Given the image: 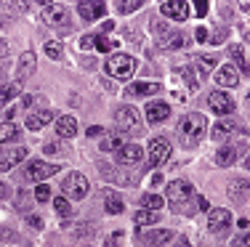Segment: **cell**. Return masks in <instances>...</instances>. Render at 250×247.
<instances>
[{"mask_svg":"<svg viewBox=\"0 0 250 247\" xmlns=\"http://www.w3.org/2000/svg\"><path fill=\"white\" fill-rule=\"evenodd\" d=\"M205 128H208L205 117H202L200 112H194V114H187L181 122H178V136L184 138L187 146H192L194 141H200L202 136H205Z\"/></svg>","mask_w":250,"mask_h":247,"instance_id":"6da1fadb","label":"cell"},{"mask_svg":"<svg viewBox=\"0 0 250 247\" xmlns=\"http://www.w3.org/2000/svg\"><path fill=\"white\" fill-rule=\"evenodd\" d=\"M106 72L117 80H128L130 75L136 72V58L128 56V54H115L106 61Z\"/></svg>","mask_w":250,"mask_h":247,"instance_id":"7a4b0ae2","label":"cell"},{"mask_svg":"<svg viewBox=\"0 0 250 247\" xmlns=\"http://www.w3.org/2000/svg\"><path fill=\"white\" fill-rule=\"evenodd\" d=\"M62 191H64V197H69V199H83V197L88 194V181H85V175L69 173L67 178L62 181Z\"/></svg>","mask_w":250,"mask_h":247,"instance_id":"3957f363","label":"cell"},{"mask_svg":"<svg viewBox=\"0 0 250 247\" xmlns=\"http://www.w3.org/2000/svg\"><path fill=\"white\" fill-rule=\"evenodd\" d=\"M43 21L51 27H69V14L62 3H45L43 5Z\"/></svg>","mask_w":250,"mask_h":247,"instance_id":"277c9868","label":"cell"},{"mask_svg":"<svg viewBox=\"0 0 250 247\" xmlns=\"http://www.w3.org/2000/svg\"><path fill=\"white\" fill-rule=\"evenodd\" d=\"M59 173V165H51V162H40V160H32L24 170V178L27 181H45L51 175Z\"/></svg>","mask_w":250,"mask_h":247,"instance_id":"5b68a950","label":"cell"},{"mask_svg":"<svg viewBox=\"0 0 250 247\" xmlns=\"http://www.w3.org/2000/svg\"><path fill=\"white\" fill-rule=\"evenodd\" d=\"M168 154H170V141L165 136H157L149 141V162L154 168H160V165L168 160Z\"/></svg>","mask_w":250,"mask_h":247,"instance_id":"8992f818","label":"cell"},{"mask_svg":"<svg viewBox=\"0 0 250 247\" xmlns=\"http://www.w3.org/2000/svg\"><path fill=\"white\" fill-rule=\"evenodd\" d=\"M210 109L216 112V114H221V117H226V114H231V112L237 109V104H234V98L229 96V93H224V91H213L210 93Z\"/></svg>","mask_w":250,"mask_h":247,"instance_id":"52a82bcc","label":"cell"},{"mask_svg":"<svg viewBox=\"0 0 250 247\" xmlns=\"http://www.w3.org/2000/svg\"><path fill=\"white\" fill-rule=\"evenodd\" d=\"M115 125L120 131H136L139 128V112L133 107H120L115 112Z\"/></svg>","mask_w":250,"mask_h":247,"instance_id":"ba28073f","label":"cell"},{"mask_svg":"<svg viewBox=\"0 0 250 247\" xmlns=\"http://www.w3.org/2000/svg\"><path fill=\"white\" fill-rule=\"evenodd\" d=\"M170 239H173V231H168V228H146V231H141L144 247H163Z\"/></svg>","mask_w":250,"mask_h":247,"instance_id":"9c48e42d","label":"cell"},{"mask_svg":"<svg viewBox=\"0 0 250 247\" xmlns=\"http://www.w3.org/2000/svg\"><path fill=\"white\" fill-rule=\"evenodd\" d=\"M245 154V144H231V146H224V149L216 152V165L221 168H229V165L237 162V157Z\"/></svg>","mask_w":250,"mask_h":247,"instance_id":"30bf717a","label":"cell"},{"mask_svg":"<svg viewBox=\"0 0 250 247\" xmlns=\"http://www.w3.org/2000/svg\"><path fill=\"white\" fill-rule=\"evenodd\" d=\"M160 91H163V85H160V82H133V85L125 88V96L144 98V96H157Z\"/></svg>","mask_w":250,"mask_h":247,"instance_id":"8fae6325","label":"cell"},{"mask_svg":"<svg viewBox=\"0 0 250 247\" xmlns=\"http://www.w3.org/2000/svg\"><path fill=\"white\" fill-rule=\"evenodd\" d=\"M27 157L24 146H11V149H0V170H11L16 162H21Z\"/></svg>","mask_w":250,"mask_h":247,"instance_id":"7c38bea8","label":"cell"},{"mask_svg":"<svg viewBox=\"0 0 250 247\" xmlns=\"http://www.w3.org/2000/svg\"><path fill=\"white\" fill-rule=\"evenodd\" d=\"M160 11H163L168 19H176V21H184L189 16V5L184 3V0H165V3L160 5Z\"/></svg>","mask_w":250,"mask_h":247,"instance_id":"4fadbf2b","label":"cell"},{"mask_svg":"<svg viewBox=\"0 0 250 247\" xmlns=\"http://www.w3.org/2000/svg\"><path fill=\"white\" fill-rule=\"evenodd\" d=\"M192 194H194V186L189 184V181H173V184L168 186V199L170 202H187Z\"/></svg>","mask_w":250,"mask_h":247,"instance_id":"5bb4252c","label":"cell"},{"mask_svg":"<svg viewBox=\"0 0 250 247\" xmlns=\"http://www.w3.org/2000/svg\"><path fill=\"white\" fill-rule=\"evenodd\" d=\"M231 223V215H229V210H224V208H216V210H210V218H208V226H210V231L213 234H221L226 231V226Z\"/></svg>","mask_w":250,"mask_h":247,"instance_id":"9a60e30c","label":"cell"},{"mask_svg":"<svg viewBox=\"0 0 250 247\" xmlns=\"http://www.w3.org/2000/svg\"><path fill=\"white\" fill-rule=\"evenodd\" d=\"M170 117V107L165 101H149L146 104V120L149 122H163Z\"/></svg>","mask_w":250,"mask_h":247,"instance_id":"2e32d148","label":"cell"},{"mask_svg":"<svg viewBox=\"0 0 250 247\" xmlns=\"http://www.w3.org/2000/svg\"><path fill=\"white\" fill-rule=\"evenodd\" d=\"M226 194H229L231 202H245L248 194H250V181H242V178L231 181L229 189H226Z\"/></svg>","mask_w":250,"mask_h":247,"instance_id":"e0dca14e","label":"cell"},{"mask_svg":"<svg viewBox=\"0 0 250 247\" xmlns=\"http://www.w3.org/2000/svg\"><path fill=\"white\" fill-rule=\"evenodd\" d=\"M139 160H141V146H136V144H125L117 152V162L120 165H136Z\"/></svg>","mask_w":250,"mask_h":247,"instance_id":"ac0fdd59","label":"cell"},{"mask_svg":"<svg viewBox=\"0 0 250 247\" xmlns=\"http://www.w3.org/2000/svg\"><path fill=\"white\" fill-rule=\"evenodd\" d=\"M56 133H59V138H72L77 133V120H75V117H69V114L59 117V120H56Z\"/></svg>","mask_w":250,"mask_h":247,"instance_id":"d6986e66","label":"cell"},{"mask_svg":"<svg viewBox=\"0 0 250 247\" xmlns=\"http://www.w3.org/2000/svg\"><path fill=\"white\" fill-rule=\"evenodd\" d=\"M216 82H218V85H224V88H234L237 82H240V75H237V69L231 67V64H226V67L218 69Z\"/></svg>","mask_w":250,"mask_h":247,"instance_id":"ffe728a7","label":"cell"},{"mask_svg":"<svg viewBox=\"0 0 250 247\" xmlns=\"http://www.w3.org/2000/svg\"><path fill=\"white\" fill-rule=\"evenodd\" d=\"M240 131V125H237L234 117H224V120L216 122V128H213V138H226L229 133H237Z\"/></svg>","mask_w":250,"mask_h":247,"instance_id":"44dd1931","label":"cell"},{"mask_svg":"<svg viewBox=\"0 0 250 247\" xmlns=\"http://www.w3.org/2000/svg\"><path fill=\"white\" fill-rule=\"evenodd\" d=\"M104 8H106L104 3H80V5H77V11H80V16L85 21H96L99 16L104 14Z\"/></svg>","mask_w":250,"mask_h":247,"instance_id":"7402d4cb","label":"cell"},{"mask_svg":"<svg viewBox=\"0 0 250 247\" xmlns=\"http://www.w3.org/2000/svg\"><path fill=\"white\" fill-rule=\"evenodd\" d=\"M51 117H53V112H48V109L32 112V114L27 117V128H29V131H40L43 125H48V122H51Z\"/></svg>","mask_w":250,"mask_h":247,"instance_id":"603a6c76","label":"cell"},{"mask_svg":"<svg viewBox=\"0 0 250 247\" xmlns=\"http://www.w3.org/2000/svg\"><path fill=\"white\" fill-rule=\"evenodd\" d=\"M104 208H106V213H112V215H120L123 210H125V205H123V199L117 197L115 191H104Z\"/></svg>","mask_w":250,"mask_h":247,"instance_id":"cb8c5ba5","label":"cell"},{"mask_svg":"<svg viewBox=\"0 0 250 247\" xmlns=\"http://www.w3.org/2000/svg\"><path fill=\"white\" fill-rule=\"evenodd\" d=\"M35 72V54H24L19 58V80H24V77H29V75Z\"/></svg>","mask_w":250,"mask_h":247,"instance_id":"d4e9b609","label":"cell"},{"mask_svg":"<svg viewBox=\"0 0 250 247\" xmlns=\"http://www.w3.org/2000/svg\"><path fill=\"white\" fill-rule=\"evenodd\" d=\"M14 96H19V85H16V82L0 85V104H3V101H11Z\"/></svg>","mask_w":250,"mask_h":247,"instance_id":"484cf974","label":"cell"},{"mask_svg":"<svg viewBox=\"0 0 250 247\" xmlns=\"http://www.w3.org/2000/svg\"><path fill=\"white\" fill-rule=\"evenodd\" d=\"M96 48L101 54H109V51H117V40H109L104 35H96Z\"/></svg>","mask_w":250,"mask_h":247,"instance_id":"4316f807","label":"cell"},{"mask_svg":"<svg viewBox=\"0 0 250 247\" xmlns=\"http://www.w3.org/2000/svg\"><path fill=\"white\" fill-rule=\"evenodd\" d=\"M141 205L157 213V210L163 208V197H157V194H144V197H141Z\"/></svg>","mask_w":250,"mask_h":247,"instance_id":"83f0119b","label":"cell"},{"mask_svg":"<svg viewBox=\"0 0 250 247\" xmlns=\"http://www.w3.org/2000/svg\"><path fill=\"white\" fill-rule=\"evenodd\" d=\"M229 56L234 58V61L240 64L242 69H245V72H250V67H248V64H245V51H242L240 45H229Z\"/></svg>","mask_w":250,"mask_h":247,"instance_id":"f1b7e54d","label":"cell"},{"mask_svg":"<svg viewBox=\"0 0 250 247\" xmlns=\"http://www.w3.org/2000/svg\"><path fill=\"white\" fill-rule=\"evenodd\" d=\"M136 223H139V226L157 223V213H154V210H141V213H136Z\"/></svg>","mask_w":250,"mask_h":247,"instance_id":"f546056e","label":"cell"},{"mask_svg":"<svg viewBox=\"0 0 250 247\" xmlns=\"http://www.w3.org/2000/svg\"><path fill=\"white\" fill-rule=\"evenodd\" d=\"M178 75H181V77H184V82H187V85L192 88V91H197V88H200V82L194 80V72H192V67H181V69H178Z\"/></svg>","mask_w":250,"mask_h":247,"instance_id":"4dcf8cb0","label":"cell"},{"mask_svg":"<svg viewBox=\"0 0 250 247\" xmlns=\"http://www.w3.org/2000/svg\"><path fill=\"white\" fill-rule=\"evenodd\" d=\"M53 208H56L59 215H72V205L67 202V197H56L53 199Z\"/></svg>","mask_w":250,"mask_h":247,"instance_id":"1f68e13d","label":"cell"},{"mask_svg":"<svg viewBox=\"0 0 250 247\" xmlns=\"http://www.w3.org/2000/svg\"><path fill=\"white\" fill-rule=\"evenodd\" d=\"M16 125H11V122H0V144L3 141H8V138H16Z\"/></svg>","mask_w":250,"mask_h":247,"instance_id":"d6a6232c","label":"cell"},{"mask_svg":"<svg viewBox=\"0 0 250 247\" xmlns=\"http://www.w3.org/2000/svg\"><path fill=\"white\" fill-rule=\"evenodd\" d=\"M216 61H218V54H202V56H200V67H202V72L213 69V67H216Z\"/></svg>","mask_w":250,"mask_h":247,"instance_id":"836d02e7","label":"cell"},{"mask_svg":"<svg viewBox=\"0 0 250 247\" xmlns=\"http://www.w3.org/2000/svg\"><path fill=\"white\" fill-rule=\"evenodd\" d=\"M120 14H133L136 8H141V0H130V3H117Z\"/></svg>","mask_w":250,"mask_h":247,"instance_id":"e575fe53","label":"cell"},{"mask_svg":"<svg viewBox=\"0 0 250 247\" xmlns=\"http://www.w3.org/2000/svg\"><path fill=\"white\" fill-rule=\"evenodd\" d=\"M35 197H38L40 202H48V199H51V189H48V184H40L38 189H35Z\"/></svg>","mask_w":250,"mask_h":247,"instance_id":"d590c367","label":"cell"},{"mask_svg":"<svg viewBox=\"0 0 250 247\" xmlns=\"http://www.w3.org/2000/svg\"><path fill=\"white\" fill-rule=\"evenodd\" d=\"M45 54H48L51 58H59L62 56V45L59 43H45Z\"/></svg>","mask_w":250,"mask_h":247,"instance_id":"8d00e7d4","label":"cell"},{"mask_svg":"<svg viewBox=\"0 0 250 247\" xmlns=\"http://www.w3.org/2000/svg\"><path fill=\"white\" fill-rule=\"evenodd\" d=\"M115 146H120V138H117V136H109L106 141H101V149H104V152L115 149Z\"/></svg>","mask_w":250,"mask_h":247,"instance_id":"74e56055","label":"cell"},{"mask_svg":"<svg viewBox=\"0 0 250 247\" xmlns=\"http://www.w3.org/2000/svg\"><path fill=\"white\" fill-rule=\"evenodd\" d=\"M194 38H197L200 43H205V40H210V35H208L205 27H197V29H194Z\"/></svg>","mask_w":250,"mask_h":247,"instance_id":"f35d334b","label":"cell"},{"mask_svg":"<svg viewBox=\"0 0 250 247\" xmlns=\"http://www.w3.org/2000/svg\"><path fill=\"white\" fill-rule=\"evenodd\" d=\"M234 247H250V231L242 234V237H237L234 239Z\"/></svg>","mask_w":250,"mask_h":247,"instance_id":"ab89813d","label":"cell"},{"mask_svg":"<svg viewBox=\"0 0 250 247\" xmlns=\"http://www.w3.org/2000/svg\"><path fill=\"white\" fill-rule=\"evenodd\" d=\"M194 8H197V11H194L197 16H205L208 14V3H205V0H197V3H194Z\"/></svg>","mask_w":250,"mask_h":247,"instance_id":"60d3db41","label":"cell"},{"mask_svg":"<svg viewBox=\"0 0 250 247\" xmlns=\"http://www.w3.org/2000/svg\"><path fill=\"white\" fill-rule=\"evenodd\" d=\"M80 45H83V48H93V45H96V35H88V38H83Z\"/></svg>","mask_w":250,"mask_h":247,"instance_id":"b9f144b4","label":"cell"},{"mask_svg":"<svg viewBox=\"0 0 250 247\" xmlns=\"http://www.w3.org/2000/svg\"><path fill=\"white\" fill-rule=\"evenodd\" d=\"M197 208H200V210H210V202H208V197H202V194H200V197H197Z\"/></svg>","mask_w":250,"mask_h":247,"instance_id":"7bdbcfd3","label":"cell"},{"mask_svg":"<svg viewBox=\"0 0 250 247\" xmlns=\"http://www.w3.org/2000/svg\"><path fill=\"white\" fill-rule=\"evenodd\" d=\"M224 40H226V32H224V29H218V32L210 38V43H224Z\"/></svg>","mask_w":250,"mask_h":247,"instance_id":"ee69618b","label":"cell"},{"mask_svg":"<svg viewBox=\"0 0 250 247\" xmlns=\"http://www.w3.org/2000/svg\"><path fill=\"white\" fill-rule=\"evenodd\" d=\"M120 239H123V234H120V231H115V234H112V239L106 242V247H117V242H120Z\"/></svg>","mask_w":250,"mask_h":247,"instance_id":"f6af8a7d","label":"cell"},{"mask_svg":"<svg viewBox=\"0 0 250 247\" xmlns=\"http://www.w3.org/2000/svg\"><path fill=\"white\" fill-rule=\"evenodd\" d=\"M101 133H104V128H99V125L88 128V136H101Z\"/></svg>","mask_w":250,"mask_h":247,"instance_id":"bcb514c9","label":"cell"},{"mask_svg":"<svg viewBox=\"0 0 250 247\" xmlns=\"http://www.w3.org/2000/svg\"><path fill=\"white\" fill-rule=\"evenodd\" d=\"M29 223H32V226H35V228H40V226H43V221H40V218H38V215H32V218H29Z\"/></svg>","mask_w":250,"mask_h":247,"instance_id":"7dc6e473","label":"cell"},{"mask_svg":"<svg viewBox=\"0 0 250 247\" xmlns=\"http://www.w3.org/2000/svg\"><path fill=\"white\" fill-rule=\"evenodd\" d=\"M237 226H240V228H248L250 221H248V218H240V221H237Z\"/></svg>","mask_w":250,"mask_h":247,"instance_id":"c3c4849f","label":"cell"},{"mask_svg":"<svg viewBox=\"0 0 250 247\" xmlns=\"http://www.w3.org/2000/svg\"><path fill=\"white\" fill-rule=\"evenodd\" d=\"M115 29V21H104V32H112Z\"/></svg>","mask_w":250,"mask_h":247,"instance_id":"681fc988","label":"cell"},{"mask_svg":"<svg viewBox=\"0 0 250 247\" xmlns=\"http://www.w3.org/2000/svg\"><path fill=\"white\" fill-rule=\"evenodd\" d=\"M5 191H8V186H5V184H0V197H5Z\"/></svg>","mask_w":250,"mask_h":247,"instance_id":"f907efd6","label":"cell"},{"mask_svg":"<svg viewBox=\"0 0 250 247\" xmlns=\"http://www.w3.org/2000/svg\"><path fill=\"white\" fill-rule=\"evenodd\" d=\"M176 247H192V245H189V242H187V239H181V242H178Z\"/></svg>","mask_w":250,"mask_h":247,"instance_id":"816d5d0a","label":"cell"},{"mask_svg":"<svg viewBox=\"0 0 250 247\" xmlns=\"http://www.w3.org/2000/svg\"><path fill=\"white\" fill-rule=\"evenodd\" d=\"M245 168H248V170H250V157H248V160H245Z\"/></svg>","mask_w":250,"mask_h":247,"instance_id":"f5cc1de1","label":"cell"},{"mask_svg":"<svg viewBox=\"0 0 250 247\" xmlns=\"http://www.w3.org/2000/svg\"><path fill=\"white\" fill-rule=\"evenodd\" d=\"M245 40H248V43H250V32H245Z\"/></svg>","mask_w":250,"mask_h":247,"instance_id":"db71d44e","label":"cell"}]
</instances>
